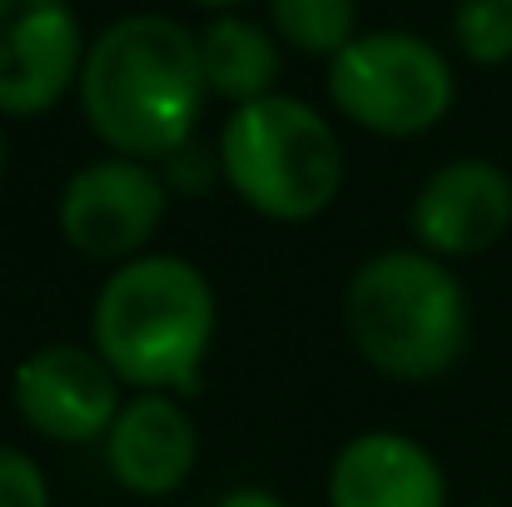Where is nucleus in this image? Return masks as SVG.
<instances>
[{
    "label": "nucleus",
    "instance_id": "nucleus-1",
    "mask_svg": "<svg viewBox=\"0 0 512 507\" xmlns=\"http://www.w3.org/2000/svg\"><path fill=\"white\" fill-rule=\"evenodd\" d=\"M75 90L85 125L110 155L165 165L194 145L209 95L199 35L170 15H125L90 40Z\"/></svg>",
    "mask_w": 512,
    "mask_h": 507
},
{
    "label": "nucleus",
    "instance_id": "nucleus-2",
    "mask_svg": "<svg viewBox=\"0 0 512 507\" xmlns=\"http://www.w3.org/2000/svg\"><path fill=\"white\" fill-rule=\"evenodd\" d=\"M219 324L214 289L179 254H140L105 274L90 304V343L140 393H194Z\"/></svg>",
    "mask_w": 512,
    "mask_h": 507
},
{
    "label": "nucleus",
    "instance_id": "nucleus-3",
    "mask_svg": "<svg viewBox=\"0 0 512 507\" xmlns=\"http://www.w3.org/2000/svg\"><path fill=\"white\" fill-rule=\"evenodd\" d=\"M343 329L358 358L393 383L443 378L473 334L468 289L423 249H383L363 259L343 289Z\"/></svg>",
    "mask_w": 512,
    "mask_h": 507
},
{
    "label": "nucleus",
    "instance_id": "nucleus-4",
    "mask_svg": "<svg viewBox=\"0 0 512 507\" xmlns=\"http://www.w3.org/2000/svg\"><path fill=\"white\" fill-rule=\"evenodd\" d=\"M214 160L239 204L274 224L319 219L343 189V145L334 125L294 95L239 105L219 130Z\"/></svg>",
    "mask_w": 512,
    "mask_h": 507
},
{
    "label": "nucleus",
    "instance_id": "nucleus-5",
    "mask_svg": "<svg viewBox=\"0 0 512 507\" xmlns=\"http://www.w3.org/2000/svg\"><path fill=\"white\" fill-rule=\"evenodd\" d=\"M448 55L408 30H368L329 60V100L368 135L408 140L428 135L453 110Z\"/></svg>",
    "mask_w": 512,
    "mask_h": 507
},
{
    "label": "nucleus",
    "instance_id": "nucleus-6",
    "mask_svg": "<svg viewBox=\"0 0 512 507\" xmlns=\"http://www.w3.org/2000/svg\"><path fill=\"white\" fill-rule=\"evenodd\" d=\"M170 179L140 160H90L60 189V234L90 264H130L170 214Z\"/></svg>",
    "mask_w": 512,
    "mask_h": 507
},
{
    "label": "nucleus",
    "instance_id": "nucleus-7",
    "mask_svg": "<svg viewBox=\"0 0 512 507\" xmlns=\"http://www.w3.org/2000/svg\"><path fill=\"white\" fill-rule=\"evenodd\" d=\"M10 398L25 428L40 433L45 443L90 448L110 438L125 408V383L95 353V343H45L20 358Z\"/></svg>",
    "mask_w": 512,
    "mask_h": 507
},
{
    "label": "nucleus",
    "instance_id": "nucleus-8",
    "mask_svg": "<svg viewBox=\"0 0 512 507\" xmlns=\"http://www.w3.org/2000/svg\"><path fill=\"white\" fill-rule=\"evenodd\" d=\"M85 55L70 0H0V115L35 120L60 105Z\"/></svg>",
    "mask_w": 512,
    "mask_h": 507
},
{
    "label": "nucleus",
    "instance_id": "nucleus-9",
    "mask_svg": "<svg viewBox=\"0 0 512 507\" xmlns=\"http://www.w3.org/2000/svg\"><path fill=\"white\" fill-rule=\"evenodd\" d=\"M413 249L453 264L478 259L503 244L512 229V179L493 160H448L438 165L408 209Z\"/></svg>",
    "mask_w": 512,
    "mask_h": 507
},
{
    "label": "nucleus",
    "instance_id": "nucleus-10",
    "mask_svg": "<svg viewBox=\"0 0 512 507\" xmlns=\"http://www.w3.org/2000/svg\"><path fill=\"white\" fill-rule=\"evenodd\" d=\"M100 448L115 488H125L130 498H170L199 463L194 418L174 393H130Z\"/></svg>",
    "mask_w": 512,
    "mask_h": 507
},
{
    "label": "nucleus",
    "instance_id": "nucleus-11",
    "mask_svg": "<svg viewBox=\"0 0 512 507\" xmlns=\"http://www.w3.org/2000/svg\"><path fill=\"white\" fill-rule=\"evenodd\" d=\"M329 507H448V473L418 438L368 428L329 463Z\"/></svg>",
    "mask_w": 512,
    "mask_h": 507
},
{
    "label": "nucleus",
    "instance_id": "nucleus-12",
    "mask_svg": "<svg viewBox=\"0 0 512 507\" xmlns=\"http://www.w3.org/2000/svg\"><path fill=\"white\" fill-rule=\"evenodd\" d=\"M199 60H204L209 95L229 100L234 110L254 105V100H269L274 85H279V70H284L279 40L264 25L244 20V15L209 20L204 35H199Z\"/></svg>",
    "mask_w": 512,
    "mask_h": 507
},
{
    "label": "nucleus",
    "instance_id": "nucleus-13",
    "mask_svg": "<svg viewBox=\"0 0 512 507\" xmlns=\"http://www.w3.org/2000/svg\"><path fill=\"white\" fill-rule=\"evenodd\" d=\"M274 35L299 55L334 60L343 45L358 40V5L353 0H269Z\"/></svg>",
    "mask_w": 512,
    "mask_h": 507
},
{
    "label": "nucleus",
    "instance_id": "nucleus-14",
    "mask_svg": "<svg viewBox=\"0 0 512 507\" xmlns=\"http://www.w3.org/2000/svg\"><path fill=\"white\" fill-rule=\"evenodd\" d=\"M453 35H458V50L473 65H508L512 60V0H458Z\"/></svg>",
    "mask_w": 512,
    "mask_h": 507
},
{
    "label": "nucleus",
    "instance_id": "nucleus-15",
    "mask_svg": "<svg viewBox=\"0 0 512 507\" xmlns=\"http://www.w3.org/2000/svg\"><path fill=\"white\" fill-rule=\"evenodd\" d=\"M0 507H50V478L25 448L0 443Z\"/></svg>",
    "mask_w": 512,
    "mask_h": 507
},
{
    "label": "nucleus",
    "instance_id": "nucleus-16",
    "mask_svg": "<svg viewBox=\"0 0 512 507\" xmlns=\"http://www.w3.org/2000/svg\"><path fill=\"white\" fill-rule=\"evenodd\" d=\"M214 507H289L279 493H269V488H234V493H224Z\"/></svg>",
    "mask_w": 512,
    "mask_h": 507
},
{
    "label": "nucleus",
    "instance_id": "nucleus-17",
    "mask_svg": "<svg viewBox=\"0 0 512 507\" xmlns=\"http://www.w3.org/2000/svg\"><path fill=\"white\" fill-rule=\"evenodd\" d=\"M5 165H10V140H5V130H0V179H5Z\"/></svg>",
    "mask_w": 512,
    "mask_h": 507
},
{
    "label": "nucleus",
    "instance_id": "nucleus-18",
    "mask_svg": "<svg viewBox=\"0 0 512 507\" xmlns=\"http://www.w3.org/2000/svg\"><path fill=\"white\" fill-rule=\"evenodd\" d=\"M194 5H219V10H229V5H239V0H194Z\"/></svg>",
    "mask_w": 512,
    "mask_h": 507
}]
</instances>
